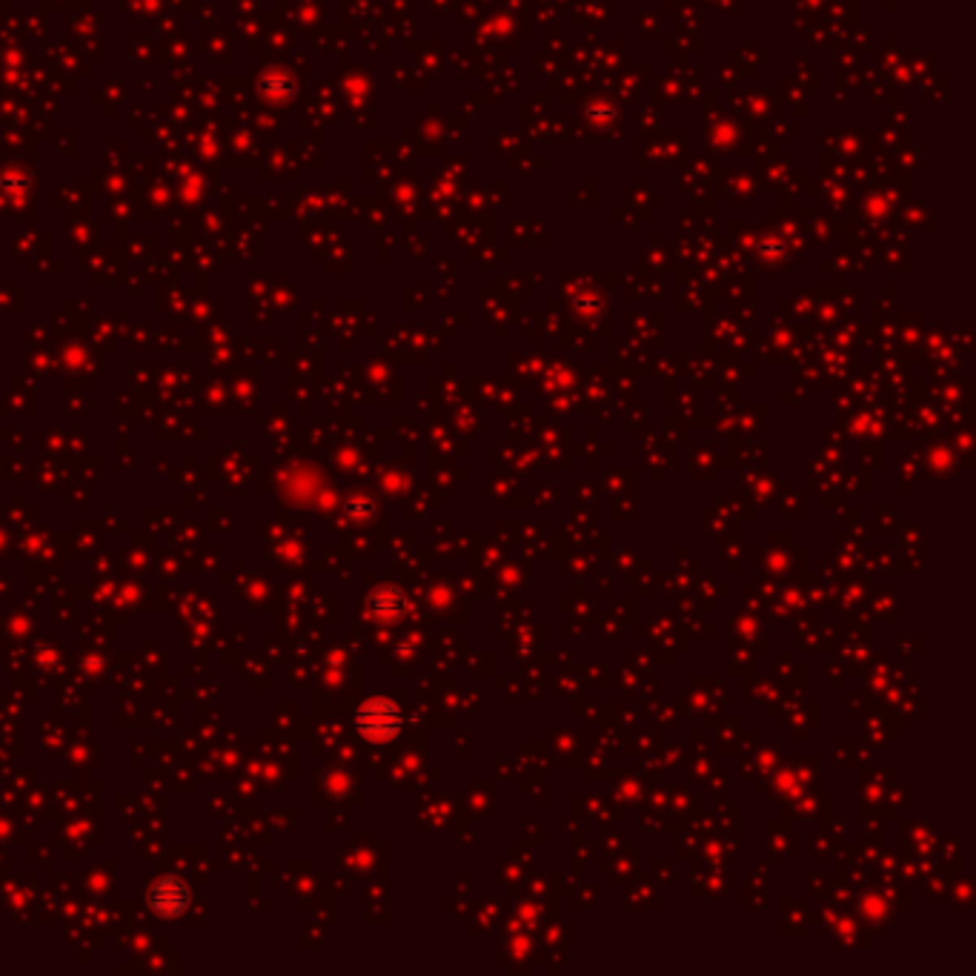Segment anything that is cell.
<instances>
[{"instance_id": "cell-1", "label": "cell", "mask_w": 976, "mask_h": 976, "mask_svg": "<svg viewBox=\"0 0 976 976\" xmlns=\"http://www.w3.org/2000/svg\"><path fill=\"white\" fill-rule=\"evenodd\" d=\"M404 719H401L399 704L390 699H367L355 710V731L370 742H390L399 736Z\"/></svg>"}, {"instance_id": "cell-2", "label": "cell", "mask_w": 976, "mask_h": 976, "mask_svg": "<svg viewBox=\"0 0 976 976\" xmlns=\"http://www.w3.org/2000/svg\"><path fill=\"white\" fill-rule=\"evenodd\" d=\"M147 905L161 919H177L190 910V887L177 876H161L149 885Z\"/></svg>"}]
</instances>
